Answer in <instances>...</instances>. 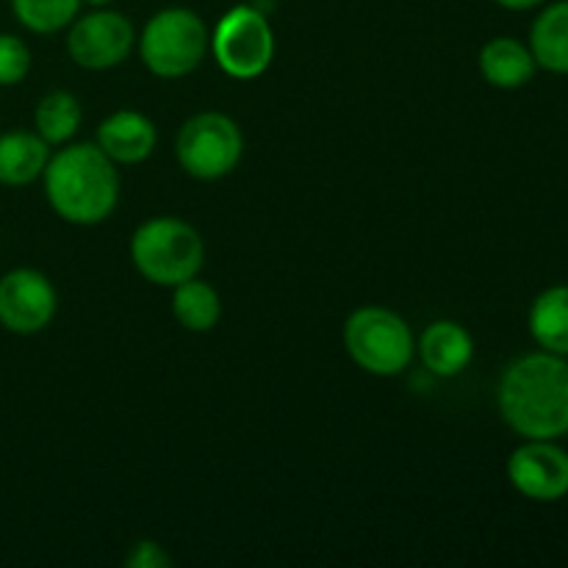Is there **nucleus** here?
<instances>
[{"label": "nucleus", "mask_w": 568, "mask_h": 568, "mask_svg": "<svg viewBox=\"0 0 568 568\" xmlns=\"http://www.w3.org/2000/svg\"><path fill=\"white\" fill-rule=\"evenodd\" d=\"M172 316L183 331L209 333L214 331L222 316V297L211 283L197 275L172 286Z\"/></svg>", "instance_id": "f3484780"}, {"label": "nucleus", "mask_w": 568, "mask_h": 568, "mask_svg": "<svg viewBox=\"0 0 568 568\" xmlns=\"http://www.w3.org/2000/svg\"><path fill=\"white\" fill-rule=\"evenodd\" d=\"M497 6H503V9L508 11H532L538 9V6H544L547 0H494Z\"/></svg>", "instance_id": "4be33fe9"}, {"label": "nucleus", "mask_w": 568, "mask_h": 568, "mask_svg": "<svg viewBox=\"0 0 568 568\" xmlns=\"http://www.w3.org/2000/svg\"><path fill=\"white\" fill-rule=\"evenodd\" d=\"M42 181L50 209L70 225H100L120 203V170L94 142L61 144Z\"/></svg>", "instance_id": "f03ea898"}, {"label": "nucleus", "mask_w": 568, "mask_h": 568, "mask_svg": "<svg viewBox=\"0 0 568 568\" xmlns=\"http://www.w3.org/2000/svg\"><path fill=\"white\" fill-rule=\"evenodd\" d=\"M532 342L541 349L568 358V286H549L532 300L527 314Z\"/></svg>", "instance_id": "dca6fc26"}, {"label": "nucleus", "mask_w": 568, "mask_h": 568, "mask_svg": "<svg viewBox=\"0 0 568 568\" xmlns=\"http://www.w3.org/2000/svg\"><path fill=\"white\" fill-rule=\"evenodd\" d=\"M125 564L133 568H164L172 564V558L164 552V547H159L155 541H139L136 547H133V552L128 555Z\"/></svg>", "instance_id": "412c9836"}, {"label": "nucleus", "mask_w": 568, "mask_h": 568, "mask_svg": "<svg viewBox=\"0 0 568 568\" xmlns=\"http://www.w3.org/2000/svg\"><path fill=\"white\" fill-rule=\"evenodd\" d=\"M83 0H11L17 22L33 33H59L81 14Z\"/></svg>", "instance_id": "6ab92c4d"}, {"label": "nucleus", "mask_w": 568, "mask_h": 568, "mask_svg": "<svg viewBox=\"0 0 568 568\" xmlns=\"http://www.w3.org/2000/svg\"><path fill=\"white\" fill-rule=\"evenodd\" d=\"M530 48L514 37H494L480 50V72L494 89H521L536 78Z\"/></svg>", "instance_id": "ddd939ff"}, {"label": "nucleus", "mask_w": 568, "mask_h": 568, "mask_svg": "<svg viewBox=\"0 0 568 568\" xmlns=\"http://www.w3.org/2000/svg\"><path fill=\"white\" fill-rule=\"evenodd\" d=\"M136 44V31L133 22L122 11L92 9L87 14H78L70 22L67 33V53L78 67L92 72L114 70L131 55Z\"/></svg>", "instance_id": "6e6552de"}, {"label": "nucleus", "mask_w": 568, "mask_h": 568, "mask_svg": "<svg viewBox=\"0 0 568 568\" xmlns=\"http://www.w3.org/2000/svg\"><path fill=\"white\" fill-rule=\"evenodd\" d=\"M527 48L541 70L568 75V0L544 6L530 28Z\"/></svg>", "instance_id": "2eb2a0df"}, {"label": "nucleus", "mask_w": 568, "mask_h": 568, "mask_svg": "<svg viewBox=\"0 0 568 568\" xmlns=\"http://www.w3.org/2000/svg\"><path fill=\"white\" fill-rule=\"evenodd\" d=\"M139 59L155 78H186L203 64L211 50V33L203 17L183 6L161 9L144 22L136 37Z\"/></svg>", "instance_id": "20e7f679"}, {"label": "nucleus", "mask_w": 568, "mask_h": 568, "mask_svg": "<svg viewBox=\"0 0 568 568\" xmlns=\"http://www.w3.org/2000/svg\"><path fill=\"white\" fill-rule=\"evenodd\" d=\"M508 480L516 491L532 503H558L568 497V453L558 442L525 438L510 453Z\"/></svg>", "instance_id": "9d476101"}, {"label": "nucleus", "mask_w": 568, "mask_h": 568, "mask_svg": "<svg viewBox=\"0 0 568 568\" xmlns=\"http://www.w3.org/2000/svg\"><path fill=\"white\" fill-rule=\"evenodd\" d=\"M344 349L358 369L375 377L403 375L416 355L408 322L383 305H364L344 322Z\"/></svg>", "instance_id": "39448f33"}, {"label": "nucleus", "mask_w": 568, "mask_h": 568, "mask_svg": "<svg viewBox=\"0 0 568 568\" xmlns=\"http://www.w3.org/2000/svg\"><path fill=\"white\" fill-rule=\"evenodd\" d=\"M175 155L189 178L222 181L236 170L244 155L242 128L222 111H200L178 131Z\"/></svg>", "instance_id": "423d86ee"}, {"label": "nucleus", "mask_w": 568, "mask_h": 568, "mask_svg": "<svg viewBox=\"0 0 568 568\" xmlns=\"http://www.w3.org/2000/svg\"><path fill=\"white\" fill-rule=\"evenodd\" d=\"M497 408L521 438L568 436V361L547 349L516 358L499 377Z\"/></svg>", "instance_id": "f257e3e1"}, {"label": "nucleus", "mask_w": 568, "mask_h": 568, "mask_svg": "<svg viewBox=\"0 0 568 568\" xmlns=\"http://www.w3.org/2000/svg\"><path fill=\"white\" fill-rule=\"evenodd\" d=\"M50 144L37 131H9L0 136V183L3 186H31L44 175L50 161Z\"/></svg>", "instance_id": "4468645a"}, {"label": "nucleus", "mask_w": 568, "mask_h": 568, "mask_svg": "<svg viewBox=\"0 0 568 568\" xmlns=\"http://www.w3.org/2000/svg\"><path fill=\"white\" fill-rule=\"evenodd\" d=\"M83 120L81 100L67 89H53L44 94L33 109V131L50 144V148H61V144L72 142Z\"/></svg>", "instance_id": "a211bd4d"}, {"label": "nucleus", "mask_w": 568, "mask_h": 568, "mask_svg": "<svg viewBox=\"0 0 568 568\" xmlns=\"http://www.w3.org/2000/svg\"><path fill=\"white\" fill-rule=\"evenodd\" d=\"M83 3H87V6H92V9H103V6L114 3V0H83Z\"/></svg>", "instance_id": "5701e85b"}, {"label": "nucleus", "mask_w": 568, "mask_h": 568, "mask_svg": "<svg viewBox=\"0 0 568 568\" xmlns=\"http://www.w3.org/2000/svg\"><path fill=\"white\" fill-rule=\"evenodd\" d=\"M94 144L116 166H133L153 155L155 144H159V131H155V122L144 116L142 111L122 109L100 122Z\"/></svg>", "instance_id": "9b49d317"}, {"label": "nucleus", "mask_w": 568, "mask_h": 568, "mask_svg": "<svg viewBox=\"0 0 568 568\" xmlns=\"http://www.w3.org/2000/svg\"><path fill=\"white\" fill-rule=\"evenodd\" d=\"M211 53L227 78L253 81L264 75L275 59V31L264 11L253 6H233L211 33Z\"/></svg>", "instance_id": "0eeeda50"}, {"label": "nucleus", "mask_w": 568, "mask_h": 568, "mask_svg": "<svg viewBox=\"0 0 568 568\" xmlns=\"http://www.w3.org/2000/svg\"><path fill=\"white\" fill-rule=\"evenodd\" d=\"M31 72V50L14 33H0V87H17Z\"/></svg>", "instance_id": "aec40b11"}, {"label": "nucleus", "mask_w": 568, "mask_h": 568, "mask_svg": "<svg viewBox=\"0 0 568 568\" xmlns=\"http://www.w3.org/2000/svg\"><path fill=\"white\" fill-rule=\"evenodd\" d=\"M416 353L425 369L436 377H458L475 358V338L453 320H436L422 331Z\"/></svg>", "instance_id": "f8f14e48"}, {"label": "nucleus", "mask_w": 568, "mask_h": 568, "mask_svg": "<svg viewBox=\"0 0 568 568\" xmlns=\"http://www.w3.org/2000/svg\"><path fill=\"white\" fill-rule=\"evenodd\" d=\"M59 311V294L44 272L17 266L0 275V327L17 336L42 333Z\"/></svg>", "instance_id": "1a4fd4ad"}, {"label": "nucleus", "mask_w": 568, "mask_h": 568, "mask_svg": "<svg viewBox=\"0 0 568 568\" xmlns=\"http://www.w3.org/2000/svg\"><path fill=\"white\" fill-rule=\"evenodd\" d=\"M131 261L153 286L172 288L200 275L205 264L203 236L178 216H153L131 236Z\"/></svg>", "instance_id": "7ed1b4c3"}]
</instances>
